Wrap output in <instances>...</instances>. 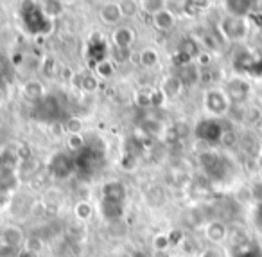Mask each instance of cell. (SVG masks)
Instances as JSON below:
<instances>
[{"instance_id": "obj_1", "label": "cell", "mask_w": 262, "mask_h": 257, "mask_svg": "<svg viewBox=\"0 0 262 257\" xmlns=\"http://www.w3.org/2000/svg\"><path fill=\"white\" fill-rule=\"evenodd\" d=\"M22 22L26 31L33 36H45L52 29L51 18L45 16L40 4L36 2H24L22 4Z\"/></svg>"}, {"instance_id": "obj_2", "label": "cell", "mask_w": 262, "mask_h": 257, "mask_svg": "<svg viewBox=\"0 0 262 257\" xmlns=\"http://www.w3.org/2000/svg\"><path fill=\"white\" fill-rule=\"evenodd\" d=\"M102 153L97 151L94 146H84L81 151L74 153V164H76V171H79L81 176H90L97 171L99 160H101Z\"/></svg>"}, {"instance_id": "obj_3", "label": "cell", "mask_w": 262, "mask_h": 257, "mask_svg": "<svg viewBox=\"0 0 262 257\" xmlns=\"http://www.w3.org/2000/svg\"><path fill=\"white\" fill-rule=\"evenodd\" d=\"M251 26L246 18H237V16H226L219 22V31L223 38L228 42H241L248 36Z\"/></svg>"}, {"instance_id": "obj_4", "label": "cell", "mask_w": 262, "mask_h": 257, "mask_svg": "<svg viewBox=\"0 0 262 257\" xmlns=\"http://www.w3.org/2000/svg\"><path fill=\"white\" fill-rule=\"evenodd\" d=\"M205 108L212 113L214 117H223L230 112L232 108V101H230L228 94L221 88H212L205 94Z\"/></svg>"}, {"instance_id": "obj_5", "label": "cell", "mask_w": 262, "mask_h": 257, "mask_svg": "<svg viewBox=\"0 0 262 257\" xmlns=\"http://www.w3.org/2000/svg\"><path fill=\"white\" fill-rule=\"evenodd\" d=\"M52 176L58 180H65L70 174L76 171V164H74V155L72 153H58L52 156L51 164H49Z\"/></svg>"}, {"instance_id": "obj_6", "label": "cell", "mask_w": 262, "mask_h": 257, "mask_svg": "<svg viewBox=\"0 0 262 257\" xmlns=\"http://www.w3.org/2000/svg\"><path fill=\"white\" fill-rule=\"evenodd\" d=\"M106 56H108V45L102 40L101 34H92V38L86 44V58L88 63L92 67L99 65L101 62H104Z\"/></svg>"}, {"instance_id": "obj_7", "label": "cell", "mask_w": 262, "mask_h": 257, "mask_svg": "<svg viewBox=\"0 0 262 257\" xmlns=\"http://www.w3.org/2000/svg\"><path fill=\"white\" fill-rule=\"evenodd\" d=\"M223 133H225V128L221 126V123H217L214 119L203 121L196 128V135L207 142H221Z\"/></svg>"}, {"instance_id": "obj_8", "label": "cell", "mask_w": 262, "mask_h": 257, "mask_svg": "<svg viewBox=\"0 0 262 257\" xmlns=\"http://www.w3.org/2000/svg\"><path fill=\"white\" fill-rule=\"evenodd\" d=\"M102 200L126 205V187H124V184H120V182H108L102 187Z\"/></svg>"}, {"instance_id": "obj_9", "label": "cell", "mask_w": 262, "mask_h": 257, "mask_svg": "<svg viewBox=\"0 0 262 257\" xmlns=\"http://www.w3.org/2000/svg\"><path fill=\"white\" fill-rule=\"evenodd\" d=\"M225 92L228 94L232 103H243V101H246V97L250 95V85L243 80H233V81H230L228 88H226Z\"/></svg>"}, {"instance_id": "obj_10", "label": "cell", "mask_w": 262, "mask_h": 257, "mask_svg": "<svg viewBox=\"0 0 262 257\" xmlns=\"http://www.w3.org/2000/svg\"><path fill=\"white\" fill-rule=\"evenodd\" d=\"M112 42L115 44V47L131 49V44L135 42V31L127 26H119L112 33Z\"/></svg>"}, {"instance_id": "obj_11", "label": "cell", "mask_w": 262, "mask_h": 257, "mask_svg": "<svg viewBox=\"0 0 262 257\" xmlns=\"http://www.w3.org/2000/svg\"><path fill=\"white\" fill-rule=\"evenodd\" d=\"M205 235L210 243L217 245V243H223L226 238H228V228L223 221H210V223L205 227Z\"/></svg>"}, {"instance_id": "obj_12", "label": "cell", "mask_w": 262, "mask_h": 257, "mask_svg": "<svg viewBox=\"0 0 262 257\" xmlns=\"http://www.w3.org/2000/svg\"><path fill=\"white\" fill-rule=\"evenodd\" d=\"M151 22H153L155 29L171 31L172 27H174V24H176V18H174V15L171 13V9H162V11L155 13L153 18H151Z\"/></svg>"}, {"instance_id": "obj_13", "label": "cell", "mask_w": 262, "mask_h": 257, "mask_svg": "<svg viewBox=\"0 0 262 257\" xmlns=\"http://www.w3.org/2000/svg\"><path fill=\"white\" fill-rule=\"evenodd\" d=\"M99 16H101V20L106 24V26H113V24H117L120 18H122L119 2H108V4H104L101 8V11H99Z\"/></svg>"}, {"instance_id": "obj_14", "label": "cell", "mask_w": 262, "mask_h": 257, "mask_svg": "<svg viewBox=\"0 0 262 257\" xmlns=\"http://www.w3.org/2000/svg\"><path fill=\"white\" fill-rule=\"evenodd\" d=\"M24 95L26 99L33 103H41L45 99V88L40 81H27V85L24 87Z\"/></svg>"}, {"instance_id": "obj_15", "label": "cell", "mask_w": 262, "mask_h": 257, "mask_svg": "<svg viewBox=\"0 0 262 257\" xmlns=\"http://www.w3.org/2000/svg\"><path fill=\"white\" fill-rule=\"evenodd\" d=\"M183 90V80L182 77H167L164 81V87H162V92H164L165 97H178Z\"/></svg>"}, {"instance_id": "obj_16", "label": "cell", "mask_w": 262, "mask_h": 257, "mask_svg": "<svg viewBox=\"0 0 262 257\" xmlns=\"http://www.w3.org/2000/svg\"><path fill=\"white\" fill-rule=\"evenodd\" d=\"M15 174H13V169L9 166L2 167L0 169V192H9L13 187H15Z\"/></svg>"}, {"instance_id": "obj_17", "label": "cell", "mask_w": 262, "mask_h": 257, "mask_svg": "<svg viewBox=\"0 0 262 257\" xmlns=\"http://www.w3.org/2000/svg\"><path fill=\"white\" fill-rule=\"evenodd\" d=\"M40 8H41V11L45 13L47 18H52V16L61 15L65 4H63V2H54V0H45V2H41L40 4Z\"/></svg>"}, {"instance_id": "obj_18", "label": "cell", "mask_w": 262, "mask_h": 257, "mask_svg": "<svg viewBox=\"0 0 262 257\" xmlns=\"http://www.w3.org/2000/svg\"><path fill=\"white\" fill-rule=\"evenodd\" d=\"M2 239H4L6 243H8L9 246H16L20 245V243L24 241V234L20 228L13 227V228H8V230H4V234H2Z\"/></svg>"}, {"instance_id": "obj_19", "label": "cell", "mask_w": 262, "mask_h": 257, "mask_svg": "<svg viewBox=\"0 0 262 257\" xmlns=\"http://www.w3.org/2000/svg\"><path fill=\"white\" fill-rule=\"evenodd\" d=\"M129 58H131V49L113 47V51H112L113 65H124V63L129 62Z\"/></svg>"}, {"instance_id": "obj_20", "label": "cell", "mask_w": 262, "mask_h": 257, "mask_svg": "<svg viewBox=\"0 0 262 257\" xmlns=\"http://www.w3.org/2000/svg\"><path fill=\"white\" fill-rule=\"evenodd\" d=\"M180 52H185L187 56L194 58V56H200V45H198V42L192 40V38H185V40L182 42V45H180Z\"/></svg>"}, {"instance_id": "obj_21", "label": "cell", "mask_w": 262, "mask_h": 257, "mask_svg": "<svg viewBox=\"0 0 262 257\" xmlns=\"http://www.w3.org/2000/svg\"><path fill=\"white\" fill-rule=\"evenodd\" d=\"M94 69H95V72L99 74L101 80H110V77L113 76V72H115V65H113V62L110 63L108 60H104V62H101L99 65H95Z\"/></svg>"}, {"instance_id": "obj_22", "label": "cell", "mask_w": 262, "mask_h": 257, "mask_svg": "<svg viewBox=\"0 0 262 257\" xmlns=\"http://www.w3.org/2000/svg\"><path fill=\"white\" fill-rule=\"evenodd\" d=\"M140 8L144 9V11L151 13V15H155V13L162 11V9H165V2H162V0H144V2H140Z\"/></svg>"}, {"instance_id": "obj_23", "label": "cell", "mask_w": 262, "mask_h": 257, "mask_svg": "<svg viewBox=\"0 0 262 257\" xmlns=\"http://www.w3.org/2000/svg\"><path fill=\"white\" fill-rule=\"evenodd\" d=\"M67 144H69V149L72 153H77L81 151V149L86 146V141H84V137L81 133L77 135H69V141H67Z\"/></svg>"}, {"instance_id": "obj_24", "label": "cell", "mask_w": 262, "mask_h": 257, "mask_svg": "<svg viewBox=\"0 0 262 257\" xmlns=\"http://www.w3.org/2000/svg\"><path fill=\"white\" fill-rule=\"evenodd\" d=\"M63 128H65V131L69 135H77V133H81V131H83V121L77 119V117H70Z\"/></svg>"}, {"instance_id": "obj_25", "label": "cell", "mask_w": 262, "mask_h": 257, "mask_svg": "<svg viewBox=\"0 0 262 257\" xmlns=\"http://www.w3.org/2000/svg\"><path fill=\"white\" fill-rule=\"evenodd\" d=\"M158 62V54L151 49H146L144 52H140V65L142 67H153Z\"/></svg>"}, {"instance_id": "obj_26", "label": "cell", "mask_w": 262, "mask_h": 257, "mask_svg": "<svg viewBox=\"0 0 262 257\" xmlns=\"http://www.w3.org/2000/svg\"><path fill=\"white\" fill-rule=\"evenodd\" d=\"M99 87V80L94 76H83L81 77V88L86 92H95Z\"/></svg>"}, {"instance_id": "obj_27", "label": "cell", "mask_w": 262, "mask_h": 257, "mask_svg": "<svg viewBox=\"0 0 262 257\" xmlns=\"http://www.w3.org/2000/svg\"><path fill=\"white\" fill-rule=\"evenodd\" d=\"M119 8H120V13H122V16H131L137 13V8H139V4L137 2H119Z\"/></svg>"}, {"instance_id": "obj_28", "label": "cell", "mask_w": 262, "mask_h": 257, "mask_svg": "<svg viewBox=\"0 0 262 257\" xmlns=\"http://www.w3.org/2000/svg\"><path fill=\"white\" fill-rule=\"evenodd\" d=\"M76 214H77V218H79V220H88V218L92 216V207L88 205V203H84V202L77 203Z\"/></svg>"}, {"instance_id": "obj_29", "label": "cell", "mask_w": 262, "mask_h": 257, "mask_svg": "<svg viewBox=\"0 0 262 257\" xmlns=\"http://www.w3.org/2000/svg\"><path fill=\"white\" fill-rule=\"evenodd\" d=\"M165 99H167V97H165L164 92H162V90L151 92V106H162V105H164Z\"/></svg>"}, {"instance_id": "obj_30", "label": "cell", "mask_w": 262, "mask_h": 257, "mask_svg": "<svg viewBox=\"0 0 262 257\" xmlns=\"http://www.w3.org/2000/svg\"><path fill=\"white\" fill-rule=\"evenodd\" d=\"M169 245H171V243H169L167 235H158V238L155 239V248H157L158 252H164V250L167 248Z\"/></svg>"}, {"instance_id": "obj_31", "label": "cell", "mask_w": 262, "mask_h": 257, "mask_svg": "<svg viewBox=\"0 0 262 257\" xmlns=\"http://www.w3.org/2000/svg\"><path fill=\"white\" fill-rule=\"evenodd\" d=\"M235 141H237L235 133H233L232 130H225V133H223V139H221L223 144H225V146H232V144H235Z\"/></svg>"}, {"instance_id": "obj_32", "label": "cell", "mask_w": 262, "mask_h": 257, "mask_svg": "<svg viewBox=\"0 0 262 257\" xmlns=\"http://www.w3.org/2000/svg\"><path fill=\"white\" fill-rule=\"evenodd\" d=\"M198 257H223V252L217 248H214V246H210V248H205Z\"/></svg>"}, {"instance_id": "obj_33", "label": "cell", "mask_w": 262, "mask_h": 257, "mask_svg": "<svg viewBox=\"0 0 262 257\" xmlns=\"http://www.w3.org/2000/svg\"><path fill=\"white\" fill-rule=\"evenodd\" d=\"M137 105L144 106V108H149L151 106V94H139L137 95Z\"/></svg>"}, {"instance_id": "obj_34", "label": "cell", "mask_w": 262, "mask_h": 257, "mask_svg": "<svg viewBox=\"0 0 262 257\" xmlns=\"http://www.w3.org/2000/svg\"><path fill=\"white\" fill-rule=\"evenodd\" d=\"M167 238H169V243H171V245H178V243H182V241H183L182 230H172L171 234L167 235Z\"/></svg>"}, {"instance_id": "obj_35", "label": "cell", "mask_w": 262, "mask_h": 257, "mask_svg": "<svg viewBox=\"0 0 262 257\" xmlns=\"http://www.w3.org/2000/svg\"><path fill=\"white\" fill-rule=\"evenodd\" d=\"M237 257H262V252L258 248H248L244 252H241Z\"/></svg>"}, {"instance_id": "obj_36", "label": "cell", "mask_w": 262, "mask_h": 257, "mask_svg": "<svg viewBox=\"0 0 262 257\" xmlns=\"http://www.w3.org/2000/svg\"><path fill=\"white\" fill-rule=\"evenodd\" d=\"M198 62H200V67H207L208 63H210V56H208L207 52H200V56H198Z\"/></svg>"}, {"instance_id": "obj_37", "label": "cell", "mask_w": 262, "mask_h": 257, "mask_svg": "<svg viewBox=\"0 0 262 257\" xmlns=\"http://www.w3.org/2000/svg\"><path fill=\"white\" fill-rule=\"evenodd\" d=\"M20 257H38V253L33 252V250H26V252H24Z\"/></svg>"}]
</instances>
